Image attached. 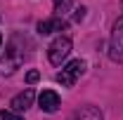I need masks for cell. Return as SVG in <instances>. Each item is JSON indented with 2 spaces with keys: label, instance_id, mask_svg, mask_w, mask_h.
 <instances>
[{
  "label": "cell",
  "instance_id": "11",
  "mask_svg": "<svg viewBox=\"0 0 123 120\" xmlns=\"http://www.w3.org/2000/svg\"><path fill=\"white\" fill-rule=\"evenodd\" d=\"M38 78H40V73H38V71H29V73H26V82H29V85H33V82H38Z\"/></svg>",
  "mask_w": 123,
  "mask_h": 120
},
{
  "label": "cell",
  "instance_id": "2",
  "mask_svg": "<svg viewBox=\"0 0 123 120\" xmlns=\"http://www.w3.org/2000/svg\"><path fill=\"white\" fill-rule=\"evenodd\" d=\"M69 52H71V40L66 35H59V38H55L50 43V47H47V59H50V64H55V66H62V61L69 57Z\"/></svg>",
  "mask_w": 123,
  "mask_h": 120
},
{
  "label": "cell",
  "instance_id": "13",
  "mask_svg": "<svg viewBox=\"0 0 123 120\" xmlns=\"http://www.w3.org/2000/svg\"><path fill=\"white\" fill-rule=\"evenodd\" d=\"M0 45H2V33H0Z\"/></svg>",
  "mask_w": 123,
  "mask_h": 120
},
{
  "label": "cell",
  "instance_id": "14",
  "mask_svg": "<svg viewBox=\"0 0 123 120\" xmlns=\"http://www.w3.org/2000/svg\"><path fill=\"white\" fill-rule=\"evenodd\" d=\"M121 2H123V0H121Z\"/></svg>",
  "mask_w": 123,
  "mask_h": 120
},
{
  "label": "cell",
  "instance_id": "10",
  "mask_svg": "<svg viewBox=\"0 0 123 120\" xmlns=\"http://www.w3.org/2000/svg\"><path fill=\"white\" fill-rule=\"evenodd\" d=\"M0 120H21V118L14 115L12 111H0Z\"/></svg>",
  "mask_w": 123,
  "mask_h": 120
},
{
  "label": "cell",
  "instance_id": "4",
  "mask_svg": "<svg viewBox=\"0 0 123 120\" xmlns=\"http://www.w3.org/2000/svg\"><path fill=\"white\" fill-rule=\"evenodd\" d=\"M19 64H21V54L14 49V45H10L7 57L0 59V75H12L17 68H19Z\"/></svg>",
  "mask_w": 123,
  "mask_h": 120
},
{
  "label": "cell",
  "instance_id": "5",
  "mask_svg": "<svg viewBox=\"0 0 123 120\" xmlns=\"http://www.w3.org/2000/svg\"><path fill=\"white\" fill-rule=\"evenodd\" d=\"M38 101H40V108H43L45 113H55V111L62 106V99H59V94H57L55 90H45V92H40Z\"/></svg>",
  "mask_w": 123,
  "mask_h": 120
},
{
  "label": "cell",
  "instance_id": "3",
  "mask_svg": "<svg viewBox=\"0 0 123 120\" xmlns=\"http://www.w3.org/2000/svg\"><path fill=\"white\" fill-rule=\"evenodd\" d=\"M109 57L114 61H123V16L114 24L111 40H109Z\"/></svg>",
  "mask_w": 123,
  "mask_h": 120
},
{
  "label": "cell",
  "instance_id": "12",
  "mask_svg": "<svg viewBox=\"0 0 123 120\" xmlns=\"http://www.w3.org/2000/svg\"><path fill=\"white\" fill-rule=\"evenodd\" d=\"M85 12H88L85 7H78L76 12H74V21H83V19H85Z\"/></svg>",
  "mask_w": 123,
  "mask_h": 120
},
{
  "label": "cell",
  "instance_id": "1",
  "mask_svg": "<svg viewBox=\"0 0 123 120\" xmlns=\"http://www.w3.org/2000/svg\"><path fill=\"white\" fill-rule=\"evenodd\" d=\"M85 68H88V64H85L83 59L69 61V64H66V68H62V73H57V82L64 85V87H74V85H76V80L85 73Z\"/></svg>",
  "mask_w": 123,
  "mask_h": 120
},
{
  "label": "cell",
  "instance_id": "9",
  "mask_svg": "<svg viewBox=\"0 0 123 120\" xmlns=\"http://www.w3.org/2000/svg\"><path fill=\"white\" fill-rule=\"evenodd\" d=\"M69 10H71V0H55V12H57L59 16L66 14Z\"/></svg>",
  "mask_w": 123,
  "mask_h": 120
},
{
  "label": "cell",
  "instance_id": "6",
  "mask_svg": "<svg viewBox=\"0 0 123 120\" xmlns=\"http://www.w3.org/2000/svg\"><path fill=\"white\" fill-rule=\"evenodd\" d=\"M33 99H36V92L29 87V90H24L21 94H17L14 99L10 101V106H12V111H26V108H31Z\"/></svg>",
  "mask_w": 123,
  "mask_h": 120
},
{
  "label": "cell",
  "instance_id": "7",
  "mask_svg": "<svg viewBox=\"0 0 123 120\" xmlns=\"http://www.w3.org/2000/svg\"><path fill=\"white\" fill-rule=\"evenodd\" d=\"M69 26L62 16H55V19H45V21H40L38 24V33L40 35H47V33H55V31H64Z\"/></svg>",
  "mask_w": 123,
  "mask_h": 120
},
{
  "label": "cell",
  "instance_id": "8",
  "mask_svg": "<svg viewBox=\"0 0 123 120\" xmlns=\"http://www.w3.org/2000/svg\"><path fill=\"white\" fill-rule=\"evenodd\" d=\"M69 120H104V118H102V111H99V108H95V106H83V108H78Z\"/></svg>",
  "mask_w": 123,
  "mask_h": 120
}]
</instances>
